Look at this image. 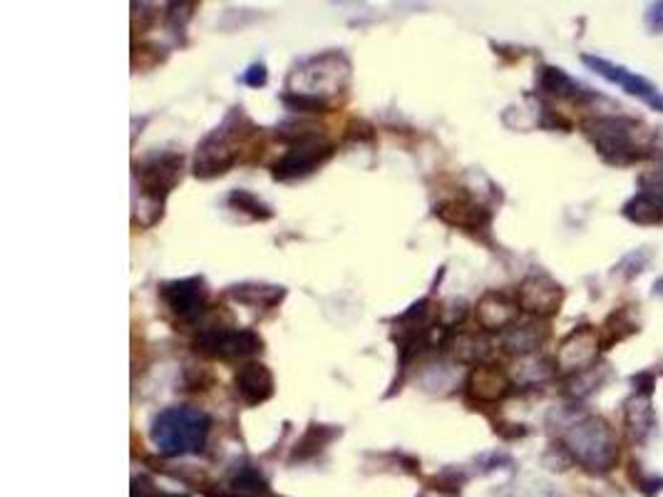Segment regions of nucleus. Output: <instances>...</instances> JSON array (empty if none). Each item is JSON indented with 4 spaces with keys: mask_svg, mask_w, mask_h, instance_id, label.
Masks as SVG:
<instances>
[{
    "mask_svg": "<svg viewBox=\"0 0 663 497\" xmlns=\"http://www.w3.org/2000/svg\"><path fill=\"white\" fill-rule=\"evenodd\" d=\"M559 445L574 465L591 475H607L621 463V443L613 425L601 415H584L564 425Z\"/></svg>",
    "mask_w": 663,
    "mask_h": 497,
    "instance_id": "obj_1",
    "label": "nucleus"
},
{
    "mask_svg": "<svg viewBox=\"0 0 663 497\" xmlns=\"http://www.w3.org/2000/svg\"><path fill=\"white\" fill-rule=\"evenodd\" d=\"M261 128H257L241 107H233L217 130H211L207 138L197 144L194 154V177L214 180L219 174H227L233 164L241 160L243 152H249L251 140L257 138Z\"/></svg>",
    "mask_w": 663,
    "mask_h": 497,
    "instance_id": "obj_2",
    "label": "nucleus"
},
{
    "mask_svg": "<svg viewBox=\"0 0 663 497\" xmlns=\"http://www.w3.org/2000/svg\"><path fill=\"white\" fill-rule=\"evenodd\" d=\"M584 138L611 168H629L649 160V144L641 142L643 122L627 115H591L582 120Z\"/></svg>",
    "mask_w": 663,
    "mask_h": 497,
    "instance_id": "obj_3",
    "label": "nucleus"
},
{
    "mask_svg": "<svg viewBox=\"0 0 663 497\" xmlns=\"http://www.w3.org/2000/svg\"><path fill=\"white\" fill-rule=\"evenodd\" d=\"M211 415L192 406H170L154 415L150 437L164 457L197 455L207 447L211 433Z\"/></svg>",
    "mask_w": 663,
    "mask_h": 497,
    "instance_id": "obj_4",
    "label": "nucleus"
},
{
    "mask_svg": "<svg viewBox=\"0 0 663 497\" xmlns=\"http://www.w3.org/2000/svg\"><path fill=\"white\" fill-rule=\"evenodd\" d=\"M350 83V61L338 51H328L308 57L294 67L286 80V93L314 97L334 107L336 97L346 93Z\"/></svg>",
    "mask_w": 663,
    "mask_h": 497,
    "instance_id": "obj_5",
    "label": "nucleus"
},
{
    "mask_svg": "<svg viewBox=\"0 0 663 497\" xmlns=\"http://www.w3.org/2000/svg\"><path fill=\"white\" fill-rule=\"evenodd\" d=\"M182 174L184 158L180 152H154L148 160L134 164V184L140 192V204H134V219L138 214L150 212L152 224H157L164 214V202L182 182Z\"/></svg>",
    "mask_w": 663,
    "mask_h": 497,
    "instance_id": "obj_6",
    "label": "nucleus"
},
{
    "mask_svg": "<svg viewBox=\"0 0 663 497\" xmlns=\"http://www.w3.org/2000/svg\"><path fill=\"white\" fill-rule=\"evenodd\" d=\"M194 350L207 358H219V360H237V358H249L253 354H261L263 341L253 328H224V326H211L202 328L194 336Z\"/></svg>",
    "mask_w": 663,
    "mask_h": 497,
    "instance_id": "obj_7",
    "label": "nucleus"
},
{
    "mask_svg": "<svg viewBox=\"0 0 663 497\" xmlns=\"http://www.w3.org/2000/svg\"><path fill=\"white\" fill-rule=\"evenodd\" d=\"M334 154H336L334 142L320 138V132L311 134V138L291 144V148L281 154V160L274 164L271 174H274L276 182L304 180L308 174H314L318 168H324Z\"/></svg>",
    "mask_w": 663,
    "mask_h": 497,
    "instance_id": "obj_8",
    "label": "nucleus"
},
{
    "mask_svg": "<svg viewBox=\"0 0 663 497\" xmlns=\"http://www.w3.org/2000/svg\"><path fill=\"white\" fill-rule=\"evenodd\" d=\"M160 299L174 318L182 321V324H194V321L207 314L211 291L204 277L174 279L164 281L160 287Z\"/></svg>",
    "mask_w": 663,
    "mask_h": 497,
    "instance_id": "obj_9",
    "label": "nucleus"
},
{
    "mask_svg": "<svg viewBox=\"0 0 663 497\" xmlns=\"http://www.w3.org/2000/svg\"><path fill=\"white\" fill-rule=\"evenodd\" d=\"M601 354L604 348H601L599 328L584 324L562 338L554 364H557V370L562 376H572L594 364H599Z\"/></svg>",
    "mask_w": 663,
    "mask_h": 497,
    "instance_id": "obj_10",
    "label": "nucleus"
},
{
    "mask_svg": "<svg viewBox=\"0 0 663 497\" xmlns=\"http://www.w3.org/2000/svg\"><path fill=\"white\" fill-rule=\"evenodd\" d=\"M517 304L532 318H552L564 304V287L544 271L524 277L517 289Z\"/></svg>",
    "mask_w": 663,
    "mask_h": 497,
    "instance_id": "obj_11",
    "label": "nucleus"
},
{
    "mask_svg": "<svg viewBox=\"0 0 663 497\" xmlns=\"http://www.w3.org/2000/svg\"><path fill=\"white\" fill-rule=\"evenodd\" d=\"M435 217L450 224L455 229L463 231H487L492 224V212L480 204L477 199H472L470 194H457V197H447L443 202L435 204Z\"/></svg>",
    "mask_w": 663,
    "mask_h": 497,
    "instance_id": "obj_12",
    "label": "nucleus"
},
{
    "mask_svg": "<svg viewBox=\"0 0 663 497\" xmlns=\"http://www.w3.org/2000/svg\"><path fill=\"white\" fill-rule=\"evenodd\" d=\"M512 376L507 374L502 366L497 364H480L472 366L470 374H467L465 381V393L472 398L475 403L482 406H497L502 403L507 396L512 391Z\"/></svg>",
    "mask_w": 663,
    "mask_h": 497,
    "instance_id": "obj_13",
    "label": "nucleus"
},
{
    "mask_svg": "<svg viewBox=\"0 0 663 497\" xmlns=\"http://www.w3.org/2000/svg\"><path fill=\"white\" fill-rule=\"evenodd\" d=\"M520 314L522 309L517 304V296L504 294V291H485L475 306L477 326L485 334H504L520 321Z\"/></svg>",
    "mask_w": 663,
    "mask_h": 497,
    "instance_id": "obj_14",
    "label": "nucleus"
},
{
    "mask_svg": "<svg viewBox=\"0 0 663 497\" xmlns=\"http://www.w3.org/2000/svg\"><path fill=\"white\" fill-rule=\"evenodd\" d=\"M582 63L587 65L589 71H594V73H597V75H601L604 80H607V83H611V85L621 87L623 93H627V95H633V97H639V100H643V102H649L653 95L661 93L659 87L649 80V77H643V75L631 73L629 67H623V65L611 63V61H607V57H599V55L582 53Z\"/></svg>",
    "mask_w": 663,
    "mask_h": 497,
    "instance_id": "obj_15",
    "label": "nucleus"
},
{
    "mask_svg": "<svg viewBox=\"0 0 663 497\" xmlns=\"http://www.w3.org/2000/svg\"><path fill=\"white\" fill-rule=\"evenodd\" d=\"M623 433L633 445H649L651 437L659 433V415L649 396L631 393L621 408Z\"/></svg>",
    "mask_w": 663,
    "mask_h": 497,
    "instance_id": "obj_16",
    "label": "nucleus"
},
{
    "mask_svg": "<svg viewBox=\"0 0 663 497\" xmlns=\"http://www.w3.org/2000/svg\"><path fill=\"white\" fill-rule=\"evenodd\" d=\"M233 388H237V396L241 401L253 408L274 398L276 381L269 366H263L261 360H247L233 374Z\"/></svg>",
    "mask_w": 663,
    "mask_h": 497,
    "instance_id": "obj_17",
    "label": "nucleus"
},
{
    "mask_svg": "<svg viewBox=\"0 0 663 497\" xmlns=\"http://www.w3.org/2000/svg\"><path fill=\"white\" fill-rule=\"evenodd\" d=\"M537 87L542 95L554 97V100L574 102V105H587L599 97L591 90V87L574 80L569 73H564L557 65H540L537 67Z\"/></svg>",
    "mask_w": 663,
    "mask_h": 497,
    "instance_id": "obj_18",
    "label": "nucleus"
},
{
    "mask_svg": "<svg viewBox=\"0 0 663 497\" xmlns=\"http://www.w3.org/2000/svg\"><path fill=\"white\" fill-rule=\"evenodd\" d=\"M547 338H550V328L542 324V318L524 321V324L517 321L514 326H510L502 334V348L507 350V354L524 358V356L537 354Z\"/></svg>",
    "mask_w": 663,
    "mask_h": 497,
    "instance_id": "obj_19",
    "label": "nucleus"
},
{
    "mask_svg": "<svg viewBox=\"0 0 663 497\" xmlns=\"http://www.w3.org/2000/svg\"><path fill=\"white\" fill-rule=\"evenodd\" d=\"M611 376H613L611 366L599 360V364L584 368V370H579V374L564 376L562 393L567 396L572 403H582V401H587L589 396L601 391V388L611 381Z\"/></svg>",
    "mask_w": 663,
    "mask_h": 497,
    "instance_id": "obj_20",
    "label": "nucleus"
},
{
    "mask_svg": "<svg viewBox=\"0 0 663 497\" xmlns=\"http://www.w3.org/2000/svg\"><path fill=\"white\" fill-rule=\"evenodd\" d=\"M450 348L460 364H470V366L490 364V356H492V344L487 341L482 331H463V334L453 336Z\"/></svg>",
    "mask_w": 663,
    "mask_h": 497,
    "instance_id": "obj_21",
    "label": "nucleus"
},
{
    "mask_svg": "<svg viewBox=\"0 0 663 497\" xmlns=\"http://www.w3.org/2000/svg\"><path fill=\"white\" fill-rule=\"evenodd\" d=\"M639 328H641V324L637 321V316H633V309L617 306L607 316V321H604V326L599 331L601 348L609 350L613 344H619V341H627L629 336L637 334Z\"/></svg>",
    "mask_w": 663,
    "mask_h": 497,
    "instance_id": "obj_22",
    "label": "nucleus"
},
{
    "mask_svg": "<svg viewBox=\"0 0 663 497\" xmlns=\"http://www.w3.org/2000/svg\"><path fill=\"white\" fill-rule=\"evenodd\" d=\"M557 374H559V370H557V364H554V360L534 354V356H524V358L517 360L514 374H510V376H512V383L526 388V386L547 383Z\"/></svg>",
    "mask_w": 663,
    "mask_h": 497,
    "instance_id": "obj_23",
    "label": "nucleus"
},
{
    "mask_svg": "<svg viewBox=\"0 0 663 497\" xmlns=\"http://www.w3.org/2000/svg\"><path fill=\"white\" fill-rule=\"evenodd\" d=\"M227 294L253 309H276L281 301H284L286 289L271 284H237L231 287Z\"/></svg>",
    "mask_w": 663,
    "mask_h": 497,
    "instance_id": "obj_24",
    "label": "nucleus"
},
{
    "mask_svg": "<svg viewBox=\"0 0 663 497\" xmlns=\"http://www.w3.org/2000/svg\"><path fill=\"white\" fill-rule=\"evenodd\" d=\"M340 435V431L336 425H320V423H311L308 431L301 435V441L296 443L294 453H291V463H304V461H311V457L318 455L324 447L336 441V437Z\"/></svg>",
    "mask_w": 663,
    "mask_h": 497,
    "instance_id": "obj_25",
    "label": "nucleus"
},
{
    "mask_svg": "<svg viewBox=\"0 0 663 497\" xmlns=\"http://www.w3.org/2000/svg\"><path fill=\"white\" fill-rule=\"evenodd\" d=\"M621 214L623 219L637 224V227H659V224H663V207L643 192H637L631 199H627V204L621 207Z\"/></svg>",
    "mask_w": 663,
    "mask_h": 497,
    "instance_id": "obj_26",
    "label": "nucleus"
},
{
    "mask_svg": "<svg viewBox=\"0 0 663 497\" xmlns=\"http://www.w3.org/2000/svg\"><path fill=\"white\" fill-rule=\"evenodd\" d=\"M651 261H653V249L651 247L631 249L617 261V267H613V274H617L623 281H633L651 267Z\"/></svg>",
    "mask_w": 663,
    "mask_h": 497,
    "instance_id": "obj_27",
    "label": "nucleus"
},
{
    "mask_svg": "<svg viewBox=\"0 0 663 497\" xmlns=\"http://www.w3.org/2000/svg\"><path fill=\"white\" fill-rule=\"evenodd\" d=\"M227 204H229L231 209H237L241 214H247V217L259 219V222H267V219L274 217V212H271L269 204L261 202L257 197V194H251L247 190H233V192H229Z\"/></svg>",
    "mask_w": 663,
    "mask_h": 497,
    "instance_id": "obj_28",
    "label": "nucleus"
},
{
    "mask_svg": "<svg viewBox=\"0 0 663 497\" xmlns=\"http://www.w3.org/2000/svg\"><path fill=\"white\" fill-rule=\"evenodd\" d=\"M627 477L641 497H659L663 493V475L649 473L646 467L639 465L637 461H629L627 465Z\"/></svg>",
    "mask_w": 663,
    "mask_h": 497,
    "instance_id": "obj_29",
    "label": "nucleus"
},
{
    "mask_svg": "<svg viewBox=\"0 0 663 497\" xmlns=\"http://www.w3.org/2000/svg\"><path fill=\"white\" fill-rule=\"evenodd\" d=\"M231 485L237 490H251V493H269V483L263 480V475L257 471V467L243 465L237 471V475L231 477Z\"/></svg>",
    "mask_w": 663,
    "mask_h": 497,
    "instance_id": "obj_30",
    "label": "nucleus"
},
{
    "mask_svg": "<svg viewBox=\"0 0 663 497\" xmlns=\"http://www.w3.org/2000/svg\"><path fill=\"white\" fill-rule=\"evenodd\" d=\"M639 192L649 194V197L656 199L663 207V168L643 172L639 177Z\"/></svg>",
    "mask_w": 663,
    "mask_h": 497,
    "instance_id": "obj_31",
    "label": "nucleus"
},
{
    "mask_svg": "<svg viewBox=\"0 0 663 497\" xmlns=\"http://www.w3.org/2000/svg\"><path fill=\"white\" fill-rule=\"evenodd\" d=\"M540 128H542V130L569 132V130H572V122L567 120V117H562L557 110H554V107L542 105V107H540Z\"/></svg>",
    "mask_w": 663,
    "mask_h": 497,
    "instance_id": "obj_32",
    "label": "nucleus"
},
{
    "mask_svg": "<svg viewBox=\"0 0 663 497\" xmlns=\"http://www.w3.org/2000/svg\"><path fill=\"white\" fill-rule=\"evenodd\" d=\"M132 497H187V495H172L160 490L157 485H154L152 477L148 475H138L132 480Z\"/></svg>",
    "mask_w": 663,
    "mask_h": 497,
    "instance_id": "obj_33",
    "label": "nucleus"
},
{
    "mask_svg": "<svg viewBox=\"0 0 663 497\" xmlns=\"http://www.w3.org/2000/svg\"><path fill=\"white\" fill-rule=\"evenodd\" d=\"M631 386L633 393L653 398V391H656V374H653V370H639V374L631 376Z\"/></svg>",
    "mask_w": 663,
    "mask_h": 497,
    "instance_id": "obj_34",
    "label": "nucleus"
},
{
    "mask_svg": "<svg viewBox=\"0 0 663 497\" xmlns=\"http://www.w3.org/2000/svg\"><path fill=\"white\" fill-rule=\"evenodd\" d=\"M643 25H646V31L651 35L663 33V0H656V3H651L646 8V13H643Z\"/></svg>",
    "mask_w": 663,
    "mask_h": 497,
    "instance_id": "obj_35",
    "label": "nucleus"
},
{
    "mask_svg": "<svg viewBox=\"0 0 663 497\" xmlns=\"http://www.w3.org/2000/svg\"><path fill=\"white\" fill-rule=\"evenodd\" d=\"M269 80V73H267V65L263 63H253L249 71H243L241 75V83L249 85V87H263Z\"/></svg>",
    "mask_w": 663,
    "mask_h": 497,
    "instance_id": "obj_36",
    "label": "nucleus"
},
{
    "mask_svg": "<svg viewBox=\"0 0 663 497\" xmlns=\"http://www.w3.org/2000/svg\"><path fill=\"white\" fill-rule=\"evenodd\" d=\"M649 160L663 162V130H656L651 134V144H649Z\"/></svg>",
    "mask_w": 663,
    "mask_h": 497,
    "instance_id": "obj_37",
    "label": "nucleus"
},
{
    "mask_svg": "<svg viewBox=\"0 0 663 497\" xmlns=\"http://www.w3.org/2000/svg\"><path fill=\"white\" fill-rule=\"evenodd\" d=\"M646 105H649V107H653V110H656V112H663V93H656V95H653Z\"/></svg>",
    "mask_w": 663,
    "mask_h": 497,
    "instance_id": "obj_38",
    "label": "nucleus"
},
{
    "mask_svg": "<svg viewBox=\"0 0 663 497\" xmlns=\"http://www.w3.org/2000/svg\"><path fill=\"white\" fill-rule=\"evenodd\" d=\"M651 294L656 296V299H663V277H659L656 281H653V289H651Z\"/></svg>",
    "mask_w": 663,
    "mask_h": 497,
    "instance_id": "obj_39",
    "label": "nucleus"
},
{
    "mask_svg": "<svg viewBox=\"0 0 663 497\" xmlns=\"http://www.w3.org/2000/svg\"><path fill=\"white\" fill-rule=\"evenodd\" d=\"M207 497H241L237 493H207Z\"/></svg>",
    "mask_w": 663,
    "mask_h": 497,
    "instance_id": "obj_40",
    "label": "nucleus"
},
{
    "mask_svg": "<svg viewBox=\"0 0 663 497\" xmlns=\"http://www.w3.org/2000/svg\"><path fill=\"white\" fill-rule=\"evenodd\" d=\"M661 374H663V364H661Z\"/></svg>",
    "mask_w": 663,
    "mask_h": 497,
    "instance_id": "obj_41",
    "label": "nucleus"
}]
</instances>
